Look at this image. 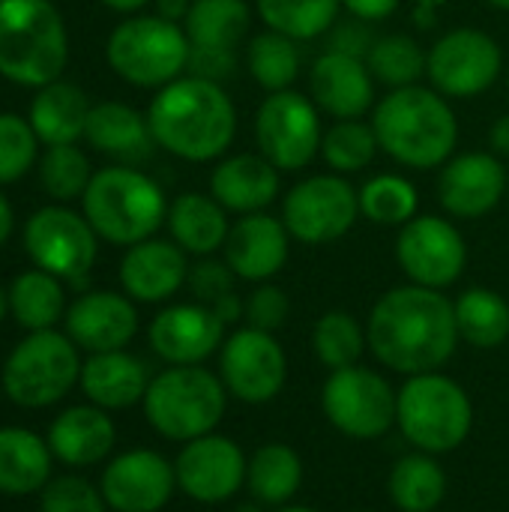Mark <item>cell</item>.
Segmentation results:
<instances>
[{
  "label": "cell",
  "instance_id": "cell-1",
  "mask_svg": "<svg viewBox=\"0 0 509 512\" xmlns=\"http://www.w3.org/2000/svg\"><path fill=\"white\" fill-rule=\"evenodd\" d=\"M366 339L378 363L399 375L438 372L459 345L453 300L414 282L390 288L369 312Z\"/></svg>",
  "mask_w": 509,
  "mask_h": 512
},
{
  "label": "cell",
  "instance_id": "cell-2",
  "mask_svg": "<svg viewBox=\"0 0 509 512\" xmlns=\"http://www.w3.org/2000/svg\"><path fill=\"white\" fill-rule=\"evenodd\" d=\"M153 144L183 162H216L237 138V108L216 81L180 75L156 90L147 108Z\"/></svg>",
  "mask_w": 509,
  "mask_h": 512
},
{
  "label": "cell",
  "instance_id": "cell-3",
  "mask_svg": "<svg viewBox=\"0 0 509 512\" xmlns=\"http://www.w3.org/2000/svg\"><path fill=\"white\" fill-rule=\"evenodd\" d=\"M372 129L381 150L414 171L441 168L456 156L459 120L444 93L411 84L390 90L372 108Z\"/></svg>",
  "mask_w": 509,
  "mask_h": 512
},
{
  "label": "cell",
  "instance_id": "cell-4",
  "mask_svg": "<svg viewBox=\"0 0 509 512\" xmlns=\"http://www.w3.org/2000/svg\"><path fill=\"white\" fill-rule=\"evenodd\" d=\"M69 63L66 21L51 0H0V75L21 87H45Z\"/></svg>",
  "mask_w": 509,
  "mask_h": 512
},
{
  "label": "cell",
  "instance_id": "cell-5",
  "mask_svg": "<svg viewBox=\"0 0 509 512\" xmlns=\"http://www.w3.org/2000/svg\"><path fill=\"white\" fill-rule=\"evenodd\" d=\"M81 204L93 231L126 249L150 240L168 219V198L162 186L144 171L123 165L96 171Z\"/></svg>",
  "mask_w": 509,
  "mask_h": 512
},
{
  "label": "cell",
  "instance_id": "cell-6",
  "mask_svg": "<svg viewBox=\"0 0 509 512\" xmlns=\"http://www.w3.org/2000/svg\"><path fill=\"white\" fill-rule=\"evenodd\" d=\"M396 426L420 453L444 456L468 441L474 402L459 381L441 372L411 375L396 396Z\"/></svg>",
  "mask_w": 509,
  "mask_h": 512
},
{
  "label": "cell",
  "instance_id": "cell-7",
  "mask_svg": "<svg viewBox=\"0 0 509 512\" xmlns=\"http://www.w3.org/2000/svg\"><path fill=\"white\" fill-rule=\"evenodd\" d=\"M228 408V390L204 366H168L144 393L147 423L168 441L189 444L213 435Z\"/></svg>",
  "mask_w": 509,
  "mask_h": 512
},
{
  "label": "cell",
  "instance_id": "cell-8",
  "mask_svg": "<svg viewBox=\"0 0 509 512\" xmlns=\"http://www.w3.org/2000/svg\"><path fill=\"white\" fill-rule=\"evenodd\" d=\"M108 66L135 87L159 90L189 66V36L183 24L153 15H132L120 21L105 42Z\"/></svg>",
  "mask_w": 509,
  "mask_h": 512
},
{
  "label": "cell",
  "instance_id": "cell-9",
  "mask_svg": "<svg viewBox=\"0 0 509 512\" xmlns=\"http://www.w3.org/2000/svg\"><path fill=\"white\" fill-rule=\"evenodd\" d=\"M78 345L57 330H36L3 363V393L21 408H48L81 381Z\"/></svg>",
  "mask_w": 509,
  "mask_h": 512
},
{
  "label": "cell",
  "instance_id": "cell-10",
  "mask_svg": "<svg viewBox=\"0 0 509 512\" xmlns=\"http://www.w3.org/2000/svg\"><path fill=\"white\" fill-rule=\"evenodd\" d=\"M360 219V192L348 177L327 171L294 183L282 198V222L291 240L327 246L342 240Z\"/></svg>",
  "mask_w": 509,
  "mask_h": 512
},
{
  "label": "cell",
  "instance_id": "cell-11",
  "mask_svg": "<svg viewBox=\"0 0 509 512\" xmlns=\"http://www.w3.org/2000/svg\"><path fill=\"white\" fill-rule=\"evenodd\" d=\"M255 144L279 171H303L321 156L324 126L312 96L297 90L267 93L255 111Z\"/></svg>",
  "mask_w": 509,
  "mask_h": 512
},
{
  "label": "cell",
  "instance_id": "cell-12",
  "mask_svg": "<svg viewBox=\"0 0 509 512\" xmlns=\"http://www.w3.org/2000/svg\"><path fill=\"white\" fill-rule=\"evenodd\" d=\"M396 390L390 381L366 366L330 372L321 390V408L330 426L357 441L384 438L396 426Z\"/></svg>",
  "mask_w": 509,
  "mask_h": 512
},
{
  "label": "cell",
  "instance_id": "cell-13",
  "mask_svg": "<svg viewBox=\"0 0 509 512\" xmlns=\"http://www.w3.org/2000/svg\"><path fill=\"white\" fill-rule=\"evenodd\" d=\"M504 72V51L495 36L477 27L444 33L426 57L429 84L447 99H474L486 93Z\"/></svg>",
  "mask_w": 509,
  "mask_h": 512
},
{
  "label": "cell",
  "instance_id": "cell-14",
  "mask_svg": "<svg viewBox=\"0 0 509 512\" xmlns=\"http://www.w3.org/2000/svg\"><path fill=\"white\" fill-rule=\"evenodd\" d=\"M24 249L30 261L72 285H81L96 261L99 234L69 207L51 204L36 210L24 225Z\"/></svg>",
  "mask_w": 509,
  "mask_h": 512
},
{
  "label": "cell",
  "instance_id": "cell-15",
  "mask_svg": "<svg viewBox=\"0 0 509 512\" xmlns=\"http://www.w3.org/2000/svg\"><path fill=\"white\" fill-rule=\"evenodd\" d=\"M396 261L402 273L423 288H450L468 267V243L447 216H414L399 228Z\"/></svg>",
  "mask_w": 509,
  "mask_h": 512
},
{
  "label": "cell",
  "instance_id": "cell-16",
  "mask_svg": "<svg viewBox=\"0 0 509 512\" xmlns=\"http://www.w3.org/2000/svg\"><path fill=\"white\" fill-rule=\"evenodd\" d=\"M219 378L246 405L273 402L288 381V357L273 333L240 327L219 348Z\"/></svg>",
  "mask_w": 509,
  "mask_h": 512
},
{
  "label": "cell",
  "instance_id": "cell-17",
  "mask_svg": "<svg viewBox=\"0 0 509 512\" xmlns=\"http://www.w3.org/2000/svg\"><path fill=\"white\" fill-rule=\"evenodd\" d=\"M246 471L249 459L243 456L240 444L216 432L189 441L174 462L177 489L198 504L231 501L243 489Z\"/></svg>",
  "mask_w": 509,
  "mask_h": 512
},
{
  "label": "cell",
  "instance_id": "cell-18",
  "mask_svg": "<svg viewBox=\"0 0 509 512\" xmlns=\"http://www.w3.org/2000/svg\"><path fill=\"white\" fill-rule=\"evenodd\" d=\"M507 183L504 159L492 150L456 153L441 165L438 201L453 219H483L504 201Z\"/></svg>",
  "mask_w": 509,
  "mask_h": 512
},
{
  "label": "cell",
  "instance_id": "cell-19",
  "mask_svg": "<svg viewBox=\"0 0 509 512\" xmlns=\"http://www.w3.org/2000/svg\"><path fill=\"white\" fill-rule=\"evenodd\" d=\"M102 498L114 512H159L177 489L174 465L153 450H129L102 471Z\"/></svg>",
  "mask_w": 509,
  "mask_h": 512
},
{
  "label": "cell",
  "instance_id": "cell-20",
  "mask_svg": "<svg viewBox=\"0 0 509 512\" xmlns=\"http://www.w3.org/2000/svg\"><path fill=\"white\" fill-rule=\"evenodd\" d=\"M147 336L168 366H201L222 348L225 324L204 303H174L150 321Z\"/></svg>",
  "mask_w": 509,
  "mask_h": 512
},
{
  "label": "cell",
  "instance_id": "cell-21",
  "mask_svg": "<svg viewBox=\"0 0 509 512\" xmlns=\"http://www.w3.org/2000/svg\"><path fill=\"white\" fill-rule=\"evenodd\" d=\"M375 75L363 57L321 51L309 69V93L321 114L333 120H357L375 108Z\"/></svg>",
  "mask_w": 509,
  "mask_h": 512
},
{
  "label": "cell",
  "instance_id": "cell-22",
  "mask_svg": "<svg viewBox=\"0 0 509 512\" xmlns=\"http://www.w3.org/2000/svg\"><path fill=\"white\" fill-rule=\"evenodd\" d=\"M222 252L237 279L261 285L282 273V267L288 264L291 234L282 216H270L267 210L237 216V222H231Z\"/></svg>",
  "mask_w": 509,
  "mask_h": 512
},
{
  "label": "cell",
  "instance_id": "cell-23",
  "mask_svg": "<svg viewBox=\"0 0 509 512\" xmlns=\"http://www.w3.org/2000/svg\"><path fill=\"white\" fill-rule=\"evenodd\" d=\"M138 333L132 297L117 291H87L66 309V336L90 351H123Z\"/></svg>",
  "mask_w": 509,
  "mask_h": 512
},
{
  "label": "cell",
  "instance_id": "cell-24",
  "mask_svg": "<svg viewBox=\"0 0 509 512\" xmlns=\"http://www.w3.org/2000/svg\"><path fill=\"white\" fill-rule=\"evenodd\" d=\"M189 279V258L174 240H141L120 261V285L138 303H165Z\"/></svg>",
  "mask_w": 509,
  "mask_h": 512
},
{
  "label": "cell",
  "instance_id": "cell-25",
  "mask_svg": "<svg viewBox=\"0 0 509 512\" xmlns=\"http://www.w3.org/2000/svg\"><path fill=\"white\" fill-rule=\"evenodd\" d=\"M282 189V171L261 153L222 156L210 171V195L237 216L267 210Z\"/></svg>",
  "mask_w": 509,
  "mask_h": 512
},
{
  "label": "cell",
  "instance_id": "cell-26",
  "mask_svg": "<svg viewBox=\"0 0 509 512\" xmlns=\"http://www.w3.org/2000/svg\"><path fill=\"white\" fill-rule=\"evenodd\" d=\"M117 429L111 417L96 405H72L60 417H54L48 429V447L54 459L69 468H87L108 459L114 450Z\"/></svg>",
  "mask_w": 509,
  "mask_h": 512
},
{
  "label": "cell",
  "instance_id": "cell-27",
  "mask_svg": "<svg viewBox=\"0 0 509 512\" xmlns=\"http://www.w3.org/2000/svg\"><path fill=\"white\" fill-rule=\"evenodd\" d=\"M81 390L102 411H123L144 402L150 387L147 366L126 351L90 354L81 366Z\"/></svg>",
  "mask_w": 509,
  "mask_h": 512
},
{
  "label": "cell",
  "instance_id": "cell-28",
  "mask_svg": "<svg viewBox=\"0 0 509 512\" xmlns=\"http://www.w3.org/2000/svg\"><path fill=\"white\" fill-rule=\"evenodd\" d=\"M168 231L171 240L195 258L219 252L228 240L231 222L228 210L207 192H183L168 204Z\"/></svg>",
  "mask_w": 509,
  "mask_h": 512
},
{
  "label": "cell",
  "instance_id": "cell-29",
  "mask_svg": "<svg viewBox=\"0 0 509 512\" xmlns=\"http://www.w3.org/2000/svg\"><path fill=\"white\" fill-rule=\"evenodd\" d=\"M90 99L78 84L69 81H51L36 90L30 102V126L39 135L45 147L54 144H75L87 132V117H90Z\"/></svg>",
  "mask_w": 509,
  "mask_h": 512
},
{
  "label": "cell",
  "instance_id": "cell-30",
  "mask_svg": "<svg viewBox=\"0 0 509 512\" xmlns=\"http://www.w3.org/2000/svg\"><path fill=\"white\" fill-rule=\"evenodd\" d=\"M51 447L30 429H0V495L24 498L42 492L51 477Z\"/></svg>",
  "mask_w": 509,
  "mask_h": 512
},
{
  "label": "cell",
  "instance_id": "cell-31",
  "mask_svg": "<svg viewBox=\"0 0 509 512\" xmlns=\"http://www.w3.org/2000/svg\"><path fill=\"white\" fill-rule=\"evenodd\" d=\"M84 138L93 150L117 156V159H138L150 150L153 135L147 126V114L135 111L126 102H99L90 108Z\"/></svg>",
  "mask_w": 509,
  "mask_h": 512
},
{
  "label": "cell",
  "instance_id": "cell-32",
  "mask_svg": "<svg viewBox=\"0 0 509 512\" xmlns=\"http://www.w3.org/2000/svg\"><path fill=\"white\" fill-rule=\"evenodd\" d=\"M252 27V6L246 0H192L183 21L192 48L240 51Z\"/></svg>",
  "mask_w": 509,
  "mask_h": 512
},
{
  "label": "cell",
  "instance_id": "cell-33",
  "mask_svg": "<svg viewBox=\"0 0 509 512\" xmlns=\"http://www.w3.org/2000/svg\"><path fill=\"white\" fill-rule=\"evenodd\" d=\"M447 474L438 465V456L411 453L402 456L387 480L390 501L402 512H435L447 498Z\"/></svg>",
  "mask_w": 509,
  "mask_h": 512
},
{
  "label": "cell",
  "instance_id": "cell-34",
  "mask_svg": "<svg viewBox=\"0 0 509 512\" xmlns=\"http://www.w3.org/2000/svg\"><path fill=\"white\" fill-rule=\"evenodd\" d=\"M246 486L264 507H288L303 486V462L288 444H264L252 453Z\"/></svg>",
  "mask_w": 509,
  "mask_h": 512
},
{
  "label": "cell",
  "instance_id": "cell-35",
  "mask_svg": "<svg viewBox=\"0 0 509 512\" xmlns=\"http://www.w3.org/2000/svg\"><path fill=\"white\" fill-rule=\"evenodd\" d=\"M453 309L462 342L492 351L509 339V303L504 294L477 285L462 291L459 300H453Z\"/></svg>",
  "mask_w": 509,
  "mask_h": 512
},
{
  "label": "cell",
  "instance_id": "cell-36",
  "mask_svg": "<svg viewBox=\"0 0 509 512\" xmlns=\"http://www.w3.org/2000/svg\"><path fill=\"white\" fill-rule=\"evenodd\" d=\"M9 312L30 333L54 330V324L66 315L63 279H57L39 267L21 273L9 288Z\"/></svg>",
  "mask_w": 509,
  "mask_h": 512
},
{
  "label": "cell",
  "instance_id": "cell-37",
  "mask_svg": "<svg viewBox=\"0 0 509 512\" xmlns=\"http://www.w3.org/2000/svg\"><path fill=\"white\" fill-rule=\"evenodd\" d=\"M300 66H303L300 42L285 33L264 30L252 36L246 45V69L264 93L291 90V84L300 75Z\"/></svg>",
  "mask_w": 509,
  "mask_h": 512
},
{
  "label": "cell",
  "instance_id": "cell-38",
  "mask_svg": "<svg viewBox=\"0 0 509 512\" xmlns=\"http://www.w3.org/2000/svg\"><path fill=\"white\" fill-rule=\"evenodd\" d=\"M255 12L267 30L309 42L327 36V30L339 21L342 0H255Z\"/></svg>",
  "mask_w": 509,
  "mask_h": 512
},
{
  "label": "cell",
  "instance_id": "cell-39",
  "mask_svg": "<svg viewBox=\"0 0 509 512\" xmlns=\"http://www.w3.org/2000/svg\"><path fill=\"white\" fill-rule=\"evenodd\" d=\"M360 216L372 225L402 228L420 210L417 186L402 174H375L360 189Z\"/></svg>",
  "mask_w": 509,
  "mask_h": 512
},
{
  "label": "cell",
  "instance_id": "cell-40",
  "mask_svg": "<svg viewBox=\"0 0 509 512\" xmlns=\"http://www.w3.org/2000/svg\"><path fill=\"white\" fill-rule=\"evenodd\" d=\"M426 57H429V48H423L414 36L390 33V36L375 39L366 63L378 84L399 90V87L420 84V78H426Z\"/></svg>",
  "mask_w": 509,
  "mask_h": 512
},
{
  "label": "cell",
  "instance_id": "cell-41",
  "mask_svg": "<svg viewBox=\"0 0 509 512\" xmlns=\"http://www.w3.org/2000/svg\"><path fill=\"white\" fill-rule=\"evenodd\" d=\"M366 348H369V339H366L363 324L345 309L324 312L312 330V351L321 360V366H327L330 372L357 366Z\"/></svg>",
  "mask_w": 509,
  "mask_h": 512
},
{
  "label": "cell",
  "instance_id": "cell-42",
  "mask_svg": "<svg viewBox=\"0 0 509 512\" xmlns=\"http://www.w3.org/2000/svg\"><path fill=\"white\" fill-rule=\"evenodd\" d=\"M381 144L372 129V120L366 123L363 117L357 120H333V126L324 129L321 141V159L327 162L330 171L348 177L372 165L378 156Z\"/></svg>",
  "mask_w": 509,
  "mask_h": 512
},
{
  "label": "cell",
  "instance_id": "cell-43",
  "mask_svg": "<svg viewBox=\"0 0 509 512\" xmlns=\"http://www.w3.org/2000/svg\"><path fill=\"white\" fill-rule=\"evenodd\" d=\"M93 168L90 159L84 156V150H78L75 144H54L45 150L42 162H39V177L45 192L54 201H72L81 198L93 180Z\"/></svg>",
  "mask_w": 509,
  "mask_h": 512
},
{
  "label": "cell",
  "instance_id": "cell-44",
  "mask_svg": "<svg viewBox=\"0 0 509 512\" xmlns=\"http://www.w3.org/2000/svg\"><path fill=\"white\" fill-rule=\"evenodd\" d=\"M39 156V135L30 120L15 111H0V183L21 180Z\"/></svg>",
  "mask_w": 509,
  "mask_h": 512
},
{
  "label": "cell",
  "instance_id": "cell-45",
  "mask_svg": "<svg viewBox=\"0 0 509 512\" xmlns=\"http://www.w3.org/2000/svg\"><path fill=\"white\" fill-rule=\"evenodd\" d=\"M42 512H105L102 489H93L84 477H57L42 489Z\"/></svg>",
  "mask_w": 509,
  "mask_h": 512
},
{
  "label": "cell",
  "instance_id": "cell-46",
  "mask_svg": "<svg viewBox=\"0 0 509 512\" xmlns=\"http://www.w3.org/2000/svg\"><path fill=\"white\" fill-rule=\"evenodd\" d=\"M186 285H189L195 303L213 306V303H219L222 297H228V294L237 291V288H234V285H237V273L228 267L225 258L216 261L213 255H207V258L189 264V279H186Z\"/></svg>",
  "mask_w": 509,
  "mask_h": 512
},
{
  "label": "cell",
  "instance_id": "cell-47",
  "mask_svg": "<svg viewBox=\"0 0 509 512\" xmlns=\"http://www.w3.org/2000/svg\"><path fill=\"white\" fill-rule=\"evenodd\" d=\"M288 315H291V300L279 285L261 282L246 300V321L255 330L276 333L279 327H285Z\"/></svg>",
  "mask_w": 509,
  "mask_h": 512
},
{
  "label": "cell",
  "instance_id": "cell-48",
  "mask_svg": "<svg viewBox=\"0 0 509 512\" xmlns=\"http://www.w3.org/2000/svg\"><path fill=\"white\" fill-rule=\"evenodd\" d=\"M375 33L372 24L363 18H339L330 30H327V51H339V54H351V57H369L372 45H375Z\"/></svg>",
  "mask_w": 509,
  "mask_h": 512
},
{
  "label": "cell",
  "instance_id": "cell-49",
  "mask_svg": "<svg viewBox=\"0 0 509 512\" xmlns=\"http://www.w3.org/2000/svg\"><path fill=\"white\" fill-rule=\"evenodd\" d=\"M240 66V51H219V48H192L189 45V66L186 75L207 78V81H228Z\"/></svg>",
  "mask_w": 509,
  "mask_h": 512
},
{
  "label": "cell",
  "instance_id": "cell-50",
  "mask_svg": "<svg viewBox=\"0 0 509 512\" xmlns=\"http://www.w3.org/2000/svg\"><path fill=\"white\" fill-rule=\"evenodd\" d=\"M399 3L402 0H342V9L348 15H354V18H363V21L375 24V21L390 18L399 9Z\"/></svg>",
  "mask_w": 509,
  "mask_h": 512
},
{
  "label": "cell",
  "instance_id": "cell-51",
  "mask_svg": "<svg viewBox=\"0 0 509 512\" xmlns=\"http://www.w3.org/2000/svg\"><path fill=\"white\" fill-rule=\"evenodd\" d=\"M219 318H222V324L228 327V324H237L240 318H246V303L240 300V294L234 291V294H228V297H222L219 303H213L210 306Z\"/></svg>",
  "mask_w": 509,
  "mask_h": 512
},
{
  "label": "cell",
  "instance_id": "cell-52",
  "mask_svg": "<svg viewBox=\"0 0 509 512\" xmlns=\"http://www.w3.org/2000/svg\"><path fill=\"white\" fill-rule=\"evenodd\" d=\"M489 144H492V153L501 156V159H509V114H501L492 129H489Z\"/></svg>",
  "mask_w": 509,
  "mask_h": 512
},
{
  "label": "cell",
  "instance_id": "cell-53",
  "mask_svg": "<svg viewBox=\"0 0 509 512\" xmlns=\"http://www.w3.org/2000/svg\"><path fill=\"white\" fill-rule=\"evenodd\" d=\"M153 3H156V15L174 24H183L192 9V0H153Z\"/></svg>",
  "mask_w": 509,
  "mask_h": 512
},
{
  "label": "cell",
  "instance_id": "cell-54",
  "mask_svg": "<svg viewBox=\"0 0 509 512\" xmlns=\"http://www.w3.org/2000/svg\"><path fill=\"white\" fill-rule=\"evenodd\" d=\"M12 228H15V213H12V204L6 195H0V246L12 237Z\"/></svg>",
  "mask_w": 509,
  "mask_h": 512
},
{
  "label": "cell",
  "instance_id": "cell-55",
  "mask_svg": "<svg viewBox=\"0 0 509 512\" xmlns=\"http://www.w3.org/2000/svg\"><path fill=\"white\" fill-rule=\"evenodd\" d=\"M108 9H114V12H123V15H135V12H141L147 3H153V0H102Z\"/></svg>",
  "mask_w": 509,
  "mask_h": 512
},
{
  "label": "cell",
  "instance_id": "cell-56",
  "mask_svg": "<svg viewBox=\"0 0 509 512\" xmlns=\"http://www.w3.org/2000/svg\"><path fill=\"white\" fill-rule=\"evenodd\" d=\"M6 312H9V294L0 288V321L6 318Z\"/></svg>",
  "mask_w": 509,
  "mask_h": 512
},
{
  "label": "cell",
  "instance_id": "cell-57",
  "mask_svg": "<svg viewBox=\"0 0 509 512\" xmlns=\"http://www.w3.org/2000/svg\"><path fill=\"white\" fill-rule=\"evenodd\" d=\"M492 9H501V12H509V0H486Z\"/></svg>",
  "mask_w": 509,
  "mask_h": 512
},
{
  "label": "cell",
  "instance_id": "cell-58",
  "mask_svg": "<svg viewBox=\"0 0 509 512\" xmlns=\"http://www.w3.org/2000/svg\"><path fill=\"white\" fill-rule=\"evenodd\" d=\"M279 512H315V510H309V507H282Z\"/></svg>",
  "mask_w": 509,
  "mask_h": 512
},
{
  "label": "cell",
  "instance_id": "cell-59",
  "mask_svg": "<svg viewBox=\"0 0 509 512\" xmlns=\"http://www.w3.org/2000/svg\"><path fill=\"white\" fill-rule=\"evenodd\" d=\"M507 90H509V69H507Z\"/></svg>",
  "mask_w": 509,
  "mask_h": 512
},
{
  "label": "cell",
  "instance_id": "cell-60",
  "mask_svg": "<svg viewBox=\"0 0 509 512\" xmlns=\"http://www.w3.org/2000/svg\"><path fill=\"white\" fill-rule=\"evenodd\" d=\"M357 512H372V510H357Z\"/></svg>",
  "mask_w": 509,
  "mask_h": 512
}]
</instances>
